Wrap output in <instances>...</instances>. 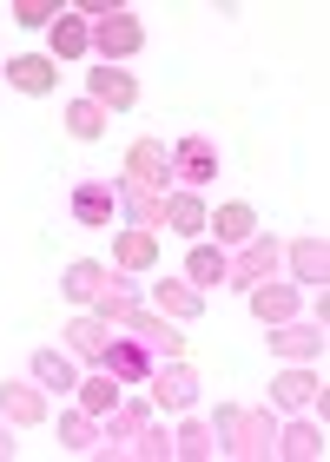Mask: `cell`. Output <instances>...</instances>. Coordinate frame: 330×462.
Segmentation results:
<instances>
[{"label":"cell","instance_id":"1","mask_svg":"<svg viewBox=\"0 0 330 462\" xmlns=\"http://www.w3.org/2000/svg\"><path fill=\"white\" fill-rule=\"evenodd\" d=\"M212 430H218V449L225 456H244V462H264L278 443V416L271 410H244V403H218L212 410Z\"/></svg>","mask_w":330,"mask_h":462},{"label":"cell","instance_id":"2","mask_svg":"<svg viewBox=\"0 0 330 462\" xmlns=\"http://www.w3.org/2000/svg\"><path fill=\"white\" fill-rule=\"evenodd\" d=\"M87 27H93V53H99V67H119V60H133L139 47H146V27H139V14H133V7H113V14L87 20Z\"/></svg>","mask_w":330,"mask_h":462},{"label":"cell","instance_id":"3","mask_svg":"<svg viewBox=\"0 0 330 462\" xmlns=\"http://www.w3.org/2000/svg\"><path fill=\"white\" fill-rule=\"evenodd\" d=\"M126 185H139V192H172V145L159 139H133L126 145Z\"/></svg>","mask_w":330,"mask_h":462},{"label":"cell","instance_id":"4","mask_svg":"<svg viewBox=\"0 0 330 462\" xmlns=\"http://www.w3.org/2000/svg\"><path fill=\"white\" fill-rule=\"evenodd\" d=\"M198 370L192 364H185V356H165V364H152V383H146V396H152V403L159 410H192L198 403Z\"/></svg>","mask_w":330,"mask_h":462},{"label":"cell","instance_id":"5","mask_svg":"<svg viewBox=\"0 0 330 462\" xmlns=\"http://www.w3.org/2000/svg\"><path fill=\"white\" fill-rule=\"evenodd\" d=\"M172 179L185 185V192H205V185L218 179V145L205 139V133H185L172 145Z\"/></svg>","mask_w":330,"mask_h":462},{"label":"cell","instance_id":"6","mask_svg":"<svg viewBox=\"0 0 330 462\" xmlns=\"http://www.w3.org/2000/svg\"><path fill=\"white\" fill-rule=\"evenodd\" d=\"M152 364H159V356L139 344V337H113V344H106V356H99V370L119 376L126 390H146V383H152Z\"/></svg>","mask_w":330,"mask_h":462},{"label":"cell","instance_id":"7","mask_svg":"<svg viewBox=\"0 0 330 462\" xmlns=\"http://www.w3.org/2000/svg\"><path fill=\"white\" fill-rule=\"evenodd\" d=\"M119 330H133V337L146 344V350L159 356V364H165V356H185V337H179V324H172V318H159L152 304H139V310H133V318L119 324Z\"/></svg>","mask_w":330,"mask_h":462},{"label":"cell","instance_id":"8","mask_svg":"<svg viewBox=\"0 0 330 462\" xmlns=\"http://www.w3.org/2000/svg\"><path fill=\"white\" fill-rule=\"evenodd\" d=\"M244 298H252V318H258V324H291L298 310H304V284H278V278H264V284L244 291Z\"/></svg>","mask_w":330,"mask_h":462},{"label":"cell","instance_id":"9","mask_svg":"<svg viewBox=\"0 0 330 462\" xmlns=\"http://www.w3.org/2000/svg\"><path fill=\"white\" fill-rule=\"evenodd\" d=\"M73 218L87 225V231H106V225L119 218V185H106V179H79V185H73Z\"/></svg>","mask_w":330,"mask_h":462},{"label":"cell","instance_id":"10","mask_svg":"<svg viewBox=\"0 0 330 462\" xmlns=\"http://www.w3.org/2000/svg\"><path fill=\"white\" fill-rule=\"evenodd\" d=\"M278 264H284V245L258 231V238H244V245H238V258H232V284H244V291H252V284H264V278H271Z\"/></svg>","mask_w":330,"mask_h":462},{"label":"cell","instance_id":"11","mask_svg":"<svg viewBox=\"0 0 330 462\" xmlns=\"http://www.w3.org/2000/svg\"><path fill=\"white\" fill-rule=\"evenodd\" d=\"M113 337H119V324H106L99 310H93V318H73V324H67V356H73V364H93V370H99V356H106Z\"/></svg>","mask_w":330,"mask_h":462},{"label":"cell","instance_id":"12","mask_svg":"<svg viewBox=\"0 0 330 462\" xmlns=\"http://www.w3.org/2000/svg\"><path fill=\"white\" fill-rule=\"evenodd\" d=\"M278 337H264L284 364H317L324 356V324H304V318H291V324H271Z\"/></svg>","mask_w":330,"mask_h":462},{"label":"cell","instance_id":"13","mask_svg":"<svg viewBox=\"0 0 330 462\" xmlns=\"http://www.w3.org/2000/svg\"><path fill=\"white\" fill-rule=\"evenodd\" d=\"M0 416H7L14 430H33V423H47V390L33 383H0Z\"/></svg>","mask_w":330,"mask_h":462},{"label":"cell","instance_id":"14","mask_svg":"<svg viewBox=\"0 0 330 462\" xmlns=\"http://www.w3.org/2000/svg\"><path fill=\"white\" fill-rule=\"evenodd\" d=\"M87 99H93V106H106V113H126L139 99V79L119 73V67H93L87 73Z\"/></svg>","mask_w":330,"mask_h":462},{"label":"cell","instance_id":"15","mask_svg":"<svg viewBox=\"0 0 330 462\" xmlns=\"http://www.w3.org/2000/svg\"><path fill=\"white\" fill-rule=\"evenodd\" d=\"M7 79H14L20 93L40 99V93L60 87V60H53V53H14V60H7Z\"/></svg>","mask_w":330,"mask_h":462},{"label":"cell","instance_id":"16","mask_svg":"<svg viewBox=\"0 0 330 462\" xmlns=\"http://www.w3.org/2000/svg\"><path fill=\"white\" fill-rule=\"evenodd\" d=\"M284 264L298 271V284H317L330 278V245H324V231H311V238H298V245H284Z\"/></svg>","mask_w":330,"mask_h":462},{"label":"cell","instance_id":"17","mask_svg":"<svg viewBox=\"0 0 330 462\" xmlns=\"http://www.w3.org/2000/svg\"><path fill=\"white\" fill-rule=\"evenodd\" d=\"M317 396H324V376H317L311 364H298V370H284V376H278V383H271V403H278V410H311V403H317Z\"/></svg>","mask_w":330,"mask_h":462},{"label":"cell","instance_id":"18","mask_svg":"<svg viewBox=\"0 0 330 462\" xmlns=\"http://www.w3.org/2000/svg\"><path fill=\"white\" fill-rule=\"evenodd\" d=\"M113 271H159V231H119V245H113Z\"/></svg>","mask_w":330,"mask_h":462},{"label":"cell","instance_id":"19","mask_svg":"<svg viewBox=\"0 0 330 462\" xmlns=\"http://www.w3.org/2000/svg\"><path fill=\"white\" fill-rule=\"evenodd\" d=\"M185 284H192V291L232 284V258H225L218 245H192V251H185Z\"/></svg>","mask_w":330,"mask_h":462},{"label":"cell","instance_id":"20","mask_svg":"<svg viewBox=\"0 0 330 462\" xmlns=\"http://www.w3.org/2000/svg\"><path fill=\"white\" fill-rule=\"evenodd\" d=\"M271 456H284V462H317V456H324V416H317V423H311V416H304V423L278 430Z\"/></svg>","mask_w":330,"mask_h":462},{"label":"cell","instance_id":"21","mask_svg":"<svg viewBox=\"0 0 330 462\" xmlns=\"http://www.w3.org/2000/svg\"><path fill=\"white\" fill-rule=\"evenodd\" d=\"M139 304H146V298H139L133 271H113V278H106V291H99V298H93V310H99V318H106V324H126V318H133Z\"/></svg>","mask_w":330,"mask_h":462},{"label":"cell","instance_id":"22","mask_svg":"<svg viewBox=\"0 0 330 462\" xmlns=\"http://www.w3.org/2000/svg\"><path fill=\"white\" fill-rule=\"evenodd\" d=\"M152 310H159V318H172V324H192L198 310H205V291H192V284H172V278H159V284H152Z\"/></svg>","mask_w":330,"mask_h":462},{"label":"cell","instance_id":"23","mask_svg":"<svg viewBox=\"0 0 330 462\" xmlns=\"http://www.w3.org/2000/svg\"><path fill=\"white\" fill-rule=\"evenodd\" d=\"M79 410L87 416H99V423H106V416L119 410V396H126V383H119V376H106V370H93V376H79Z\"/></svg>","mask_w":330,"mask_h":462},{"label":"cell","instance_id":"24","mask_svg":"<svg viewBox=\"0 0 330 462\" xmlns=\"http://www.w3.org/2000/svg\"><path fill=\"white\" fill-rule=\"evenodd\" d=\"M33 383L40 390H53V396H67V390H79V370H73V356L67 350H33Z\"/></svg>","mask_w":330,"mask_h":462},{"label":"cell","instance_id":"25","mask_svg":"<svg viewBox=\"0 0 330 462\" xmlns=\"http://www.w3.org/2000/svg\"><path fill=\"white\" fill-rule=\"evenodd\" d=\"M205 231H212V245H244V238H258V212L252 205H218L205 218Z\"/></svg>","mask_w":330,"mask_h":462},{"label":"cell","instance_id":"26","mask_svg":"<svg viewBox=\"0 0 330 462\" xmlns=\"http://www.w3.org/2000/svg\"><path fill=\"white\" fill-rule=\"evenodd\" d=\"M106 278H113V271L99 264V258H73V264H67V284H60V291H67L73 304H87V310H93V298L106 291Z\"/></svg>","mask_w":330,"mask_h":462},{"label":"cell","instance_id":"27","mask_svg":"<svg viewBox=\"0 0 330 462\" xmlns=\"http://www.w3.org/2000/svg\"><path fill=\"white\" fill-rule=\"evenodd\" d=\"M172 456H192V462H212V456H225V449H218V430L205 423V416H185V430L172 436Z\"/></svg>","mask_w":330,"mask_h":462},{"label":"cell","instance_id":"28","mask_svg":"<svg viewBox=\"0 0 330 462\" xmlns=\"http://www.w3.org/2000/svg\"><path fill=\"white\" fill-rule=\"evenodd\" d=\"M119 212H126L139 231H159V225H165V199H159V192H139V185L119 179Z\"/></svg>","mask_w":330,"mask_h":462},{"label":"cell","instance_id":"29","mask_svg":"<svg viewBox=\"0 0 330 462\" xmlns=\"http://www.w3.org/2000/svg\"><path fill=\"white\" fill-rule=\"evenodd\" d=\"M205 218H212V212H205V199H198V192H165V225H172V231L198 238Z\"/></svg>","mask_w":330,"mask_h":462},{"label":"cell","instance_id":"30","mask_svg":"<svg viewBox=\"0 0 330 462\" xmlns=\"http://www.w3.org/2000/svg\"><path fill=\"white\" fill-rule=\"evenodd\" d=\"M87 53H93V27L73 20V14H60L53 20V60H87Z\"/></svg>","mask_w":330,"mask_h":462},{"label":"cell","instance_id":"31","mask_svg":"<svg viewBox=\"0 0 330 462\" xmlns=\"http://www.w3.org/2000/svg\"><path fill=\"white\" fill-rule=\"evenodd\" d=\"M60 443H67L73 456H93V449H99V416L67 410V416H60Z\"/></svg>","mask_w":330,"mask_h":462},{"label":"cell","instance_id":"32","mask_svg":"<svg viewBox=\"0 0 330 462\" xmlns=\"http://www.w3.org/2000/svg\"><path fill=\"white\" fill-rule=\"evenodd\" d=\"M60 119H67L73 139H99V133H106V106H93V99H67V113H60Z\"/></svg>","mask_w":330,"mask_h":462},{"label":"cell","instance_id":"33","mask_svg":"<svg viewBox=\"0 0 330 462\" xmlns=\"http://www.w3.org/2000/svg\"><path fill=\"white\" fill-rule=\"evenodd\" d=\"M14 20H20V27H53V0H14Z\"/></svg>","mask_w":330,"mask_h":462},{"label":"cell","instance_id":"34","mask_svg":"<svg viewBox=\"0 0 330 462\" xmlns=\"http://www.w3.org/2000/svg\"><path fill=\"white\" fill-rule=\"evenodd\" d=\"M14 449H20V443H14V423H7V416H0V462H7Z\"/></svg>","mask_w":330,"mask_h":462}]
</instances>
